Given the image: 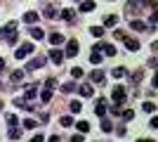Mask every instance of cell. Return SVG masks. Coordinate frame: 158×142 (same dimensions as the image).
Wrapping results in <instances>:
<instances>
[{
  "instance_id": "37",
  "label": "cell",
  "mask_w": 158,
  "mask_h": 142,
  "mask_svg": "<svg viewBox=\"0 0 158 142\" xmlns=\"http://www.w3.org/2000/svg\"><path fill=\"white\" fill-rule=\"evenodd\" d=\"M61 126H73V118L71 116H61Z\"/></svg>"
},
{
  "instance_id": "23",
  "label": "cell",
  "mask_w": 158,
  "mask_h": 142,
  "mask_svg": "<svg viewBox=\"0 0 158 142\" xmlns=\"http://www.w3.org/2000/svg\"><path fill=\"white\" fill-rule=\"evenodd\" d=\"M127 74V71H125V69H123V67H116V69H113V71H111V76H113V78H123V76H125Z\"/></svg>"
},
{
  "instance_id": "16",
  "label": "cell",
  "mask_w": 158,
  "mask_h": 142,
  "mask_svg": "<svg viewBox=\"0 0 158 142\" xmlns=\"http://www.w3.org/2000/svg\"><path fill=\"white\" fill-rule=\"evenodd\" d=\"M59 17H64L66 21H73V19H76V12H73V10H61Z\"/></svg>"
},
{
  "instance_id": "30",
  "label": "cell",
  "mask_w": 158,
  "mask_h": 142,
  "mask_svg": "<svg viewBox=\"0 0 158 142\" xmlns=\"http://www.w3.org/2000/svg\"><path fill=\"white\" fill-rule=\"evenodd\" d=\"M142 109H144L146 114H153V111H156V104H153V102H144V104H142Z\"/></svg>"
},
{
  "instance_id": "46",
  "label": "cell",
  "mask_w": 158,
  "mask_h": 142,
  "mask_svg": "<svg viewBox=\"0 0 158 142\" xmlns=\"http://www.w3.org/2000/svg\"><path fill=\"white\" fill-rule=\"evenodd\" d=\"M0 109H2V102H0Z\"/></svg>"
},
{
  "instance_id": "15",
  "label": "cell",
  "mask_w": 158,
  "mask_h": 142,
  "mask_svg": "<svg viewBox=\"0 0 158 142\" xmlns=\"http://www.w3.org/2000/svg\"><path fill=\"white\" fill-rule=\"evenodd\" d=\"M69 109H71V114H80V111H83V104H80L78 100H73L71 104H69Z\"/></svg>"
},
{
  "instance_id": "19",
  "label": "cell",
  "mask_w": 158,
  "mask_h": 142,
  "mask_svg": "<svg viewBox=\"0 0 158 142\" xmlns=\"http://www.w3.org/2000/svg\"><path fill=\"white\" fill-rule=\"evenodd\" d=\"M24 93H26V100H33V97L38 95V88H35V85H28V88H24Z\"/></svg>"
},
{
  "instance_id": "8",
  "label": "cell",
  "mask_w": 158,
  "mask_h": 142,
  "mask_svg": "<svg viewBox=\"0 0 158 142\" xmlns=\"http://www.w3.org/2000/svg\"><path fill=\"white\" fill-rule=\"evenodd\" d=\"M142 81H144V71H142V69H139V71H135V74L130 76V83H132V85H139Z\"/></svg>"
},
{
  "instance_id": "14",
  "label": "cell",
  "mask_w": 158,
  "mask_h": 142,
  "mask_svg": "<svg viewBox=\"0 0 158 142\" xmlns=\"http://www.w3.org/2000/svg\"><path fill=\"white\" fill-rule=\"evenodd\" d=\"M12 31H17V24H14V21H10L7 26H2V28H0V36L5 38V36H7V33H12Z\"/></svg>"
},
{
  "instance_id": "3",
  "label": "cell",
  "mask_w": 158,
  "mask_h": 142,
  "mask_svg": "<svg viewBox=\"0 0 158 142\" xmlns=\"http://www.w3.org/2000/svg\"><path fill=\"white\" fill-rule=\"evenodd\" d=\"M40 67H45V57H35V59H31L26 64V69L24 71H33V69H40Z\"/></svg>"
},
{
  "instance_id": "4",
  "label": "cell",
  "mask_w": 158,
  "mask_h": 142,
  "mask_svg": "<svg viewBox=\"0 0 158 142\" xmlns=\"http://www.w3.org/2000/svg\"><path fill=\"white\" fill-rule=\"evenodd\" d=\"M94 114L102 118V116H106V100H97L94 102Z\"/></svg>"
},
{
  "instance_id": "35",
  "label": "cell",
  "mask_w": 158,
  "mask_h": 142,
  "mask_svg": "<svg viewBox=\"0 0 158 142\" xmlns=\"http://www.w3.org/2000/svg\"><path fill=\"white\" fill-rule=\"evenodd\" d=\"M123 118H125V121H132V118H135V111H132V109H125V111H123Z\"/></svg>"
},
{
  "instance_id": "12",
  "label": "cell",
  "mask_w": 158,
  "mask_h": 142,
  "mask_svg": "<svg viewBox=\"0 0 158 142\" xmlns=\"http://www.w3.org/2000/svg\"><path fill=\"white\" fill-rule=\"evenodd\" d=\"M92 10H94L92 0H80V12H92Z\"/></svg>"
},
{
  "instance_id": "25",
  "label": "cell",
  "mask_w": 158,
  "mask_h": 142,
  "mask_svg": "<svg viewBox=\"0 0 158 142\" xmlns=\"http://www.w3.org/2000/svg\"><path fill=\"white\" fill-rule=\"evenodd\" d=\"M31 38H35V41H40V38H45V33H43V31H40L38 26H33V28H31Z\"/></svg>"
},
{
  "instance_id": "1",
  "label": "cell",
  "mask_w": 158,
  "mask_h": 142,
  "mask_svg": "<svg viewBox=\"0 0 158 142\" xmlns=\"http://www.w3.org/2000/svg\"><path fill=\"white\" fill-rule=\"evenodd\" d=\"M28 54H33V43H21V45L17 47L14 57H17V59H26Z\"/></svg>"
},
{
  "instance_id": "27",
  "label": "cell",
  "mask_w": 158,
  "mask_h": 142,
  "mask_svg": "<svg viewBox=\"0 0 158 142\" xmlns=\"http://www.w3.org/2000/svg\"><path fill=\"white\" fill-rule=\"evenodd\" d=\"M7 137H10V140H19L21 137V128H12L10 133H7Z\"/></svg>"
},
{
  "instance_id": "32",
  "label": "cell",
  "mask_w": 158,
  "mask_h": 142,
  "mask_svg": "<svg viewBox=\"0 0 158 142\" xmlns=\"http://www.w3.org/2000/svg\"><path fill=\"white\" fill-rule=\"evenodd\" d=\"M40 100H43V102H50V100H52V90L45 88L43 93H40Z\"/></svg>"
},
{
  "instance_id": "34",
  "label": "cell",
  "mask_w": 158,
  "mask_h": 142,
  "mask_svg": "<svg viewBox=\"0 0 158 142\" xmlns=\"http://www.w3.org/2000/svg\"><path fill=\"white\" fill-rule=\"evenodd\" d=\"M90 33H92L94 38H102V36H104V28H102V26H92V28H90Z\"/></svg>"
},
{
  "instance_id": "39",
  "label": "cell",
  "mask_w": 158,
  "mask_h": 142,
  "mask_svg": "<svg viewBox=\"0 0 158 142\" xmlns=\"http://www.w3.org/2000/svg\"><path fill=\"white\" fill-rule=\"evenodd\" d=\"M111 114L113 116H120V104H113V107H111Z\"/></svg>"
},
{
  "instance_id": "44",
  "label": "cell",
  "mask_w": 158,
  "mask_h": 142,
  "mask_svg": "<svg viewBox=\"0 0 158 142\" xmlns=\"http://www.w3.org/2000/svg\"><path fill=\"white\" fill-rule=\"evenodd\" d=\"M144 5H149V7H153V5H156V0H144Z\"/></svg>"
},
{
  "instance_id": "20",
  "label": "cell",
  "mask_w": 158,
  "mask_h": 142,
  "mask_svg": "<svg viewBox=\"0 0 158 142\" xmlns=\"http://www.w3.org/2000/svg\"><path fill=\"white\" fill-rule=\"evenodd\" d=\"M45 17H47V19H57V17H59V12H57V7H52V5H50V7L45 10Z\"/></svg>"
},
{
  "instance_id": "7",
  "label": "cell",
  "mask_w": 158,
  "mask_h": 142,
  "mask_svg": "<svg viewBox=\"0 0 158 142\" xmlns=\"http://www.w3.org/2000/svg\"><path fill=\"white\" fill-rule=\"evenodd\" d=\"M50 59H52L54 64H61V62H64V52H61V50H50Z\"/></svg>"
},
{
  "instance_id": "2",
  "label": "cell",
  "mask_w": 158,
  "mask_h": 142,
  "mask_svg": "<svg viewBox=\"0 0 158 142\" xmlns=\"http://www.w3.org/2000/svg\"><path fill=\"white\" fill-rule=\"evenodd\" d=\"M111 97H113V104H123V102H125V97H127V93H125V88H123V85H116V88H113V93H111Z\"/></svg>"
},
{
  "instance_id": "36",
  "label": "cell",
  "mask_w": 158,
  "mask_h": 142,
  "mask_svg": "<svg viewBox=\"0 0 158 142\" xmlns=\"http://www.w3.org/2000/svg\"><path fill=\"white\" fill-rule=\"evenodd\" d=\"M71 76H73V78H80V76H83V69H80V67H73L71 69Z\"/></svg>"
},
{
  "instance_id": "11",
  "label": "cell",
  "mask_w": 158,
  "mask_h": 142,
  "mask_svg": "<svg viewBox=\"0 0 158 142\" xmlns=\"http://www.w3.org/2000/svg\"><path fill=\"white\" fill-rule=\"evenodd\" d=\"M130 28H132V31H144L146 24H144L142 19H132V21H130Z\"/></svg>"
},
{
  "instance_id": "24",
  "label": "cell",
  "mask_w": 158,
  "mask_h": 142,
  "mask_svg": "<svg viewBox=\"0 0 158 142\" xmlns=\"http://www.w3.org/2000/svg\"><path fill=\"white\" fill-rule=\"evenodd\" d=\"M61 93H76V83H73V81L64 83V85H61Z\"/></svg>"
},
{
  "instance_id": "47",
  "label": "cell",
  "mask_w": 158,
  "mask_h": 142,
  "mask_svg": "<svg viewBox=\"0 0 158 142\" xmlns=\"http://www.w3.org/2000/svg\"><path fill=\"white\" fill-rule=\"evenodd\" d=\"M78 2H80V0H78Z\"/></svg>"
},
{
  "instance_id": "10",
  "label": "cell",
  "mask_w": 158,
  "mask_h": 142,
  "mask_svg": "<svg viewBox=\"0 0 158 142\" xmlns=\"http://www.w3.org/2000/svg\"><path fill=\"white\" fill-rule=\"evenodd\" d=\"M24 76H26V71H24V69H17V71H12L10 78H12V83H19V81H24Z\"/></svg>"
},
{
  "instance_id": "42",
  "label": "cell",
  "mask_w": 158,
  "mask_h": 142,
  "mask_svg": "<svg viewBox=\"0 0 158 142\" xmlns=\"http://www.w3.org/2000/svg\"><path fill=\"white\" fill-rule=\"evenodd\" d=\"M149 21H151V26H156V21H158V12H153L151 17H149Z\"/></svg>"
},
{
  "instance_id": "43",
  "label": "cell",
  "mask_w": 158,
  "mask_h": 142,
  "mask_svg": "<svg viewBox=\"0 0 158 142\" xmlns=\"http://www.w3.org/2000/svg\"><path fill=\"white\" fill-rule=\"evenodd\" d=\"M151 128H153V130H158V118H156V116L151 118Z\"/></svg>"
},
{
  "instance_id": "28",
  "label": "cell",
  "mask_w": 158,
  "mask_h": 142,
  "mask_svg": "<svg viewBox=\"0 0 158 142\" xmlns=\"http://www.w3.org/2000/svg\"><path fill=\"white\" fill-rule=\"evenodd\" d=\"M99 47H104V52L109 54V57H113V54H116V47H113L111 43H104V45H99Z\"/></svg>"
},
{
  "instance_id": "40",
  "label": "cell",
  "mask_w": 158,
  "mask_h": 142,
  "mask_svg": "<svg viewBox=\"0 0 158 142\" xmlns=\"http://www.w3.org/2000/svg\"><path fill=\"white\" fill-rule=\"evenodd\" d=\"M7 123H10V126H17V116L10 114V116H7Z\"/></svg>"
},
{
  "instance_id": "17",
  "label": "cell",
  "mask_w": 158,
  "mask_h": 142,
  "mask_svg": "<svg viewBox=\"0 0 158 142\" xmlns=\"http://www.w3.org/2000/svg\"><path fill=\"white\" fill-rule=\"evenodd\" d=\"M24 21H26V24H35V21H38V12H26L24 14Z\"/></svg>"
},
{
  "instance_id": "5",
  "label": "cell",
  "mask_w": 158,
  "mask_h": 142,
  "mask_svg": "<svg viewBox=\"0 0 158 142\" xmlns=\"http://www.w3.org/2000/svg\"><path fill=\"white\" fill-rule=\"evenodd\" d=\"M78 54V41H69L66 43V57H76Z\"/></svg>"
},
{
  "instance_id": "38",
  "label": "cell",
  "mask_w": 158,
  "mask_h": 142,
  "mask_svg": "<svg viewBox=\"0 0 158 142\" xmlns=\"http://www.w3.org/2000/svg\"><path fill=\"white\" fill-rule=\"evenodd\" d=\"M113 38H118V41H123V38H125V33H123L120 28H116V31H113Z\"/></svg>"
},
{
  "instance_id": "29",
  "label": "cell",
  "mask_w": 158,
  "mask_h": 142,
  "mask_svg": "<svg viewBox=\"0 0 158 142\" xmlns=\"http://www.w3.org/2000/svg\"><path fill=\"white\" fill-rule=\"evenodd\" d=\"M104 24L106 26H116V24H118V17H116V14H109V17L104 19Z\"/></svg>"
},
{
  "instance_id": "6",
  "label": "cell",
  "mask_w": 158,
  "mask_h": 142,
  "mask_svg": "<svg viewBox=\"0 0 158 142\" xmlns=\"http://www.w3.org/2000/svg\"><path fill=\"white\" fill-rule=\"evenodd\" d=\"M80 93V97H92L94 95V90H92V85H90V83H83V85H80V88H76Z\"/></svg>"
},
{
  "instance_id": "18",
  "label": "cell",
  "mask_w": 158,
  "mask_h": 142,
  "mask_svg": "<svg viewBox=\"0 0 158 142\" xmlns=\"http://www.w3.org/2000/svg\"><path fill=\"white\" fill-rule=\"evenodd\" d=\"M50 43H52V45H61V43H64V36L61 33H50Z\"/></svg>"
},
{
  "instance_id": "33",
  "label": "cell",
  "mask_w": 158,
  "mask_h": 142,
  "mask_svg": "<svg viewBox=\"0 0 158 142\" xmlns=\"http://www.w3.org/2000/svg\"><path fill=\"white\" fill-rule=\"evenodd\" d=\"M5 41H7V45H14V43L19 41V36H17V33L12 31V33H7V36H5Z\"/></svg>"
},
{
  "instance_id": "26",
  "label": "cell",
  "mask_w": 158,
  "mask_h": 142,
  "mask_svg": "<svg viewBox=\"0 0 158 142\" xmlns=\"http://www.w3.org/2000/svg\"><path fill=\"white\" fill-rule=\"evenodd\" d=\"M24 128H26V130L38 128V121H33V118H24Z\"/></svg>"
},
{
  "instance_id": "41",
  "label": "cell",
  "mask_w": 158,
  "mask_h": 142,
  "mask_svg": "<svg viewBox=\"0 0 158 142\" xmlns=\"http://www.w3.org/2000/svg\"><path fill=\"white\" fill-rule=\"evenodd\" d=\"M54 85H57V81H54V78H47V81H45V88H54Z\"/></svg>"
},
{
  "instance_id": "21",
  "label": "cell",
  "mask_w": 158,
  "mask_h": 142,
  "mask_svg": "<svg viewBox=\"0 0 158 142\" xmlns=\"http://www.w3.org/2000/svg\"><path fill=\"white\" fill-rule=\"evenodd\" d=\"M76 128H78V133H83V135H85L87 130H90V123H87V121H78V123H76Z\"/></svg>"
},
{
  "instance_id": "9",
  "label": "cell",
  "mask_w": 158,
  "mask_h": 142,
  "mask_svg": "<svg viewBox=\"0 0 158 142\" xmlns=\"http://www.w3.org/2000/svg\"><path fill=\"white\" fill-rule=\"evenodd\" d=\"M90 81H92V83H102V85H104L106 76L102 74V71H92V74H90Z\"/></svg>"
},
{
  "instance_id": "22",
  "label": "cell",
  "mask_w": 158,
  "mask_h": 142,
  "mask_svg": "<svg viewBox=\"0 0 158 142\" xmlns=\"http://www.w3.org/2000/svg\"><path fill=\"white\" fill-rule=\"evenodd\" d=\"M90 62H92V64H99V62H102V54H99V47H94V50H92V54H90Z\"/></svg>"
},
{
  "instance_id": "45",
  "label": "cell",
  "mask_w": 158,
  "mask_h": 142,
  "mask_svg": "<svg viewBox=\"0 0 158 142\" xmlns=\"http://www.w3.org/2000/svg\"><path fill=\"white\" fill-rule=\"evenodd\" d=\"M2 69H5V59H2V57H0V71H2Z\"/></svg>"
},
{
  "instance_id": "31",
  "label": "cell",
  "mask_w": 158,
  "mask_h": 142,
  "mask_svg": "<svg viewBox=\"0 0 158 142\" xmlns=\"http://www.w3.org/2000/svg\"><path fill=\"white\" fill-rule=\"evenodd\" d=\"M111 121H109V118H104V116H102V130H104V133H111Z\"/></svg>"
},
{
  "instance_id": "13",
  "label": "cell",
  "mask_w": 158,
  "mask_h": 142,
  "mask_svg": "<svg viewBox=\"0 0 158 142\" xmlns=\"http://www.w3.org/2000/svg\"><path fill=\"white\" fill-rule=\"evenodd\" d=\"M123 41H125V45H127V50H132V52H135V50H139V41H135V38H123Z\"/></svg>"
}]
</instances>
